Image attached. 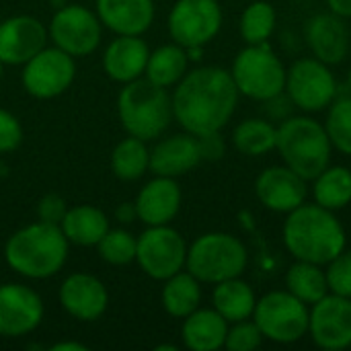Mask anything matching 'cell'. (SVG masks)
<instances>
[{
	"instance_id": "cell-22",
	"label": "cell",
	"mask_w": 351,
	"mask_h": 351,
	"mask_svg": "<svg viewBox=\"0 0 351 351\" xmlns=\"http://www.w3.org/2000/svg\"><path fill=\"white\" fill-rule=\"evenodd\" d=\"M202 162L197 138L189 132L160 140L150 150V171L160 177H179Z\"/></svg>"
},
{
	"instance_id": "cell-33",
	"label": "cell",
	"mask_w": 351,
	"mask_h": 351,
	"mask_svg": "<svg viewBox=\"0 0 351 351\" xmlns=\"http://www.w3.org/2000/svg\"><path fill=\"white\" fill-rule=\"evenodd\" d=\"M278 23V12L267 0H255L251 2L243 14H241V37L247 41V45H259L269 43Z\"/></svg>"
},
{
	"instance_id": "cell-35",
	"label": "cell",
	"mask_w": 351,
	"mask_h": 351,
	"mask_svg": "<svg viewBox=\"0 0 351 351\" xmlns=\"http://www.w3.org/2000/svg\"><path fill=\"white\" fill-rule=\"evenodd\" d=\"M99 255L111 265H128L136 261V239L121 228L107 230L97 245Z\"/></svg>"
},
{
	"instance_id": "cell-42",
	"label": "cell",
	"mask_w": 351,
	"mask_h": 351,
	"mask_svg": "<svg viewBox=\"0 0 351 351\" xmlns=\"http://www.w3.org/2000/svg\"><path fill=\"white\" fill-rule=\"evenodd\" d=\"M327 6L331 12L343 19H351V0H327Z\"/></svg>"
},
{
	"instance_id": "cell-5",
	"label": "cell",
	"mask_w": 351,
	"mask_h": 351,
	"mask_svg": "<svg viewBox=\"0 0 351 351\" xmlns=\"http://www.w3.org/2000/svg\"><path fill=\"white\" fill-rule=\"evenodd\" d=\"M117 111L125 132L148 142L169 128L173 119V101L167 88L156 86L148 78H136L121 88Z\"/></svg>"
},
{
	"instance_id": "cell-21",
	"label": "cell",
	"mask_w": 351,
	"mask_h": 351,
	"mask_svg": "<svg viewBox=\"0 0 351 351\" xmlns=\"http://www.w3.org/2000/svg\"><path fill=\"white\" fill-rule=\"evenodd\" d=\"M150 49L140 35H117L105 49L103 68L115 82H132L144 76Z\"/></svg>"
},
{
	"instance_id": "cell-40",
	"label": "cell",
	"mask_w": 351,
	"mask_h": 351,
	"mask_svg": "<svg viewBox=\"0 0 351 351\" xmlns=\"http://www.w3.org/2000/svg\"><path fill=\"white\" fill-rule=\"evenodd\" d=\"M66 212H68V208H66L64 197H60L56 193H49V195L41 197V202L37 206L39 220L41 222H47V224H58L60 226V222L66 216Z\"/></svg>"
},
{
	"instance_id": "cell-7",
	"label": "cell",
	"mask_w": 351,
	"mask_h": 351,
	"mask_svg": "<svg viewBox=\"0 0 351 351\" xmlns=\"http://www.w3.org/2000/svg\"><path fill=\"white\" fill-rule=\"evenodd\" d=\"M286 64L269 43L247 45L237 53L230 68L239 93L259 103L286 90Z\"/></svg>"
},
{
	"instance_id": "cell-39",
	"label": "cell",
	"mask_w": 351,
	"mask_h": 351,
	"mask_svg": "<svg viewBox=\"0 0 351 351\" xmlns=\"http://www.w3.org/2000/svg\"><path fill=\"white\" fill-rule=\"evenodd\" d=\"M294 109H296V107H294V103L290 101V97L286 95V90L274 95V97L267 99V101H263V115H265V119L274 121L276 125L282 123L284 119L292 117V115H294Z\"/></svg>"
},
{
	"instance_id": "cell-9",
	"label": "cell",
	"mask_w": 351,
	"mask_h": 351,
	"mask_svg": "<svg viewBox=\"0 0 351 351\" xmlns=\"http://www.w3.org/2000/svg\"><path fill=\"white\" fill-rule=\"evenodd\" d=\"M286 95L304 113L325 111L339 95L331 66L313 58H298L286 74Z\"/></svg>"
},
{
	"instance_id": "cell-45",
	"label": "cell",
	"mask_w": 351,
	"mask_h": 351,
	"mask_svg": "<svg viewBox=\"0 0 351 351\" xmlns=\"http://www.w3.org/2000/svg\"><path fill=\"white\" fill-rule=\"evenodd\" d=\"M185 51H187V58H189V62H197V60H202V51H204V47H185Z\"/></svg>"
},
{
	"instance_id": "cell-29",
	"label": "cell",
	"mask_w": 351,
	"mask_h": 351,
	"mask_svg": "<svg viewBox=\"0 0 351 351\" xmlns=\"http://www.w3.org/2000/svg\"><path fill=\"white\" fill-rule=\"evenodd\" d=\"M315 204L331 212H339L351 204V171L343 165H329L313 179Z\"/></svg>"
},
{
	"instance_id": "cell-28",
	"label": "cell",
	"mask_w": 351,
	"mask_h": 351,
	"mask_svg": "<svg viewBox=\"0 0 351 351\" xmlns=\"http://www.w3.org/2000/svg\"><path fill=\"white\" fill-rule=\"evenodd\" d=\"M202 302V282L189 271H179L165 280L162 288V308L175 317L185 319L199 308Z\"/></svg>"
},
{
	"instance_id": "cell-27",
	"label": "cell",
	"mask_w": 351,
	"mask_h": 351,
	"mask_svg": "<svg viewBox=\"0 0 351 351\" xmlns=\"http://www.w3.org/2000/svg\"><path fill=\"white\" fill-rule=\"evenodd\" d=\"M187 66H189V58L185 47L179 43H169L150 51L144 76L156 86L169 88L175 86L187 74Z\"/></svg>"
},
{
	"instance_id": "cell-49",
	"label": "cell",
	"mask_w": 351,
	"mask_h": 351,
	"mask_svg": "<svg viewBox=\"0 0 351 351\" xmlns=\"http://www.w3.org/2000/svg\"><path fill=\"white\" fill-rule=\"evenodd\" d=\"M2 66H4V64L0 62V78H2Z\"/></svg>"
},
{
	"instance_id": "cell-31",
	"label": "cell",
	"mask_w": 351,
	"mask_h": 351,
	"mask_svg": "<svg viewBox=\"0 0 351 351\" xmlns=\"http://www.w3.org/2000/svg\"><path fill=\"white\" fill-rule=\"evenodd\" d=\"M278 125L265 117L243 119L232 130V146L245 156H265L276 150Z\"/></svg>"
},
{
	"instance_id": "cell-34",
	"label": "cell",
	"mask_w": 351,
	"mask_h": 351,
	"mask_svg": "<svg viewBox=\"0 0 351 351\" xmlns=\"http://www.w3.org/2000/svg\"><path fill=\"white\" fill-rule=\"evenodd\" d=\"M325 130L333 150L351 156V95H337V99L327 107Z\"/></svg>"
},
{
	"instance_id": "cell-13",
	"label": "cell",
	"mask_w": 351,
	"mask_h": 351,
	"mask_svg": "<svg viewBox=\"0 0 351 351\" xmlns=\"http://www.w3.org/2000/svg\"><path fill=\"white\" fill-rule=\"evenodd\" d=\"M76 64L70 53L60 47H43L23 68V86L37 99H53L62 95L74 80Z\"/></svg>"
},
{
	"instance_id": "cell-19",
	"label": "cell",
	"mask_w": 351,
	"mask_h": 351,
	"mask_svg": "<svg viewBox=\"0 0 351 351\" xmlns=\"http://www.w3.org/2000/svg\"><path fill=\"white\" fill-rule=\"evenodd\" d=\"M60 304L78 321H97L109 304L105 284L90 274H72L60 286Z\"/></svg>"
},
{
	"instance_id": "cell-12",
	"label": "cell",
	"mask_w": 351,
	"mask_h": 351,
	"mask_svg": "<svg viewBox=\"0 0 351 351\" xmlns=\"http://www.w3.org/2000/svg\"><path fill=\"white\" fill-rule=\"evenodd\" d=\"M49 37L72 58L88 56L101 43V21L80 4H64L49 23Z\"/></svg>"
},
{
	"instance_id": "cell-4",
	"label": "cell",
	"mask_w": 351,
	"mask_h": 351,
	"mask_svg": "<svg viewBox=\"0 0 351 351\" xmlns=\"http://www.w3.org/2000/svg\"><path fill=\"white\" fill-rule=\"evenodd\" d=\"M276 150L288 169L304 181H313L331 165L333 144L325 123L311 115H292L278 123Z\"/></svg>"
},
{
	"instance_id": "cell-36",
	"label": "cell",
	"mask_w": 351,
	"mask_h": 351,
	"mask_svg": "<svg viewBox=\"0 0 351 351\" xmlns=\"http://www.w3.org/2000/svg\"><path fill=\"white\" fill-rule=\"evenodd\" d=\"M261 343H263V335L253 319L228 325V333L224 341V348L228 351H253L261 348Z\"/></svg>"
},
{
	"instance_id": "cell-18",
	"label": "cell",
	"mask_w": 351,
	"mask_h": 351,
	"mask_svg": "<svg viewBox=\"0 0 351 351\" xmlns=\"http://www.w3.org/2000/svg\"><path fill=\"white\" fill-rule=\"evenodd\" d=\"M45 25L29 14L10 16L0 23V62L2 64H27L35 53L45 47Z\"/></svg>"
},
{
	"instance_id": "cell-10",
	"label": "cell",
	"mask_w": 351,
	"mask_h": 351,
	"mask_svg": "<svg viewBox=\"0 0 351 351\" xmlns=\"http://www.w3.org/2000/svg\"><path fill=\"white\" fill-rule=\"evenodd\" d=\"M136 261L146 276L165 282L185 269L187 243L169 224L148 226L136 239Z\"/></svg>"
},
{
	"instance_id": "cell-17",
	"label": "cell",
	"mask_w": 351,
	"mask_h": 351,
	"mask_svg": "<svg viewBox=\"0 0 351 351\" xmlns=\"http://www.w3.org/2000/svg\"><path fill=\"white\" fill-rule=\"evenodd\" d=\"M350 29L346 19L335 12H317L304 25V41L311 53L329 64H341L350 53Z\"/></svg>"
},
{
	"instance_id": "cell-37",
	"label": "cell",
	"mask_w": 351,
	"mask_h": 351,
	"mask_svg": "<svg viewBox=\"0 0 351 351\" xmlns=\"http://www.w3.org/2000/svg\"><path fill=\"white\" fill-rule=\"evenodd\" d=\"M325 274L331 294L351 298V249L346 247L333 261H329Z\"/></svg>"
},
{
	"instance_id": "cell-30",
	"label": "cell",
	"mask_w": 351,
	"mask_h": 351,
	"mask_svg": "<svg viewBox=\"0 0 351 351\" xmlns=\"http://www.w3.org/2000/svg\"><path fill=\"white\" fill-rule=\"evenodd\" d=\"M286 290L306 306H313L329 294L325 267L296 259L286 271Z\"/></svg>"
},
{
	"instance_id": "cell-8",
	"label": "cell",
	"mask_w": 351,
	"mask_h": 351,
	"mask_svg": "<svg viewBox=\"0 0 351 351\" xmlns=\"http://www.w3.org/2000/svg\"><path fill=\"white\" fill-rule=\"evenodd\" d=\"M308 313L311 308L288 290H271L257 298L251 319L259 327L263 339L292 346L308 335Z\"/></svg>"
},
{
	"instance_id": "cell-23",
	"label": "cell",
	"mask_w": 351,
	"mask_h": 351,
	"mask_svg": "<svg viewBox=\"0 0 351 351\" xmlns=\"http://www.w3.org/2000/svg\"><path fill=\"white\" fill-rule=\"evenodd\" d=\"M101 25L117 35H142L154 21L152 0H97Z\"/></svg>"
},
{
	"instance_id": "cell-20",
	"label": "cell",
	"mask_w": 351,
	"mask_h": 351,
	"mask_svg": "<svg viewBox=\"0 0 351 351\" xmlns=\"http://www.w3.org/2000/svg\"><path fill=\"white\" fill-rule=\"evenodd\" d=\"M136 214L146 226L169 224L181 210V187L173 177H160L148 181L136 197Z\"/></svg>"
},
{
	"instance_id": "cell-14",
	"label": "cell",
	"mask_w": 351,
	"mask_h": 351,
	"mask_svg": "<svg viewBox=\"0 0 351 351\" xmlns=\"http://www.w3.org/2000/svg\"><path fill=\"white\" fill-rule=\"evenodd\" d=\"M308 335L321 350L351 348V298L329 292L315 302L308 313Z\"/></svg>"
},
{
	"instance_id": "cell-44",
	"label": "cell",
	"mask_w": 351,
	"mask_h": 351,
	"mask_svg": "<svg viewBox=\"0 0 351 351\" xmlns=\"http://www.w3.org/2000/svg\"><path fill=\"white\" fill-rule=\"evenodd\" d=\"M51 351H86V346L82 343H72V341H62L51 346Z\"/></svg>"
},
{
	"instance_id": "cell-32",
	"label": "cell",
	"mask_w": 351,
	"mask_h": 351,
	"mask_svg": "<svg viewBox=\"0 0 351 351\" xmlns=\"http://www.w3.org/2000/svg\"><path fill=\"white\" fill-rule=\"evenodd\" d=\"M150 169V150L146 142L130 136L121 140L111 152V171L123 181H136Z\"/></svg>"
},
{
	"instance_id": "cell-41",
	"label": "cell",
	"mask_w": 351,
	"mask_h": 351,
	"mask_svg": "<svg viewBox=\"0 0 351 351\" xmlns=\"http://www.w3.org/2000/svg\"><path fill=\"white\" fill-rule=\"evenodd\" d=\"M195 138H197L202 160H220L226 154V142L220 136V132H210V134H202Z\"/></svg>"
},
{
	"instance_id": "cell-26",
	"label": "cell",
	"mask_w": 351,
	"mask_h": 351,
	"mask_svg": "<svg viewBox=\"0 0 351 351\" xmlns=\"http://www.w3.org/2000/svg\"><path fill=\"white\" fill-rule=\"evenodd\" d=\"M212 302L214 308L230 323L247 321L253 317L257 296L255 290L241 278H232L226 282H220L214 286L212 292Z\"/></svg>"
},
{
	"instance_id": "cell-38",
	"label": "cell",
	"mask_w": 351,
	"mask_h": 351,
	"mask_svg": "<svg viewBox=\"0 0 351 351\" xmlns=\"http://www.w3.org/2000/svg\"><path fill=\"white\" fill-rule=\"evenodd\" d=\"M21 140H23V128L19 119L12 113L0 109V154L19 148Z\"/></svg>"
},
{
	"instance_id": "cell-11",
	"label": "cell",
	"mask_w": 351,
	"mask_h": 351,
	"mask_svg": "<svg viewBox=\"0 0 351 351\" xmlns=\"http://www.w3.org/2000/svg\"><path fill=\"white\" fill-rule=\"evenodd\" d=\"M222 21L218 0H177L169 14V33L183 47H204L220 33Z\"/></svg>"
},
{
	"instance_id": "cell-2",
	"label": "cell",
	"mask_w": 351,
	"mask_h": 351,
	"mask_svg": "<svg viewBox=\"0 0 351 351\" xmlns=\"http://www.w3.org/2000/svg\"><path fill=\"white\" fill-rule=\"evenodd\" d=\"M282 237L294 259L323 267L348 247L346 228L337 220L335 212L306 202L286 214Z\"/></svg>"
},
{
	"instance_id": "cell-43",
	"label": "cell",
	"mask_w": 351,
	"mask_h": 351,
	"mask_svg": "<svg viewBox=\"0 0 351 351\" xmlns=\"http://www.w3.org/2000/svg\"><path fill=\"white\" fill-rule=\"evenodd\" d=\"M115 216H117V220L123 222V224L132 222L134 218H138V214H136V204H121V206L115 210Z\"/></svg>"
},
{
	"instance_id": "cell-47",
	"label": "cell",
	"mask_w": 351,
	"mask_h": 351,
	"mask_svg": "<svg viewBox=\"0 0 351 351\" xmlns=\"http://www.w3.org/2000/svg\"><path fill=\"white\" fill-rule=\"evenodd\" d=\"M346 93L351 95V68L350 72H348V78H346Z\"/></svg>"
},
{
	"instance_id": "cell-1",
	"label": "cell",
	"mask_w": 351,
	"mask_h": 351,
	"mask_svg": "<svg viewBox=\"0 0 351 351\" xmlns=\"http://www.w3.org/2000/svg\"><path fill=\"white\" fill-rule=\"evenodd\" d=\"M175 86L171 97L173 117L193 136L220 132L237 111L241 93L226 68L202 66L189 70Z\"/></svg>"
},
{
	"instance_id": "cell-46",
	"label": "cell",
	"mask_w": 351,
	"mask_h": 351,
	"mask_svg": "<svg viewBox=\"0 0 351 351\" xmlns=\"http://www.w3.org/2000/svg\"><path fill=\"white\" fill-rule=\"evenodd\" d=\"M156 351H177V346H156Z\"/></svg>"
},
{
	"instance_id": "cell-3",
	"label": "cell",
	"mask_w": 351,
	"mask_h": 351,
	"mask_svg": "<svg viewBox=\"0 0 351 351\" xmlns=\"http://www.w3.org/2000/svg\"><path fill=\"white\" fill-rule=\"evenodd\" d=\"M4 259L16 274L33 280L56 276L68 259V239L58 224L35 222L16 230L4 247Z\"/></svg>"
},
{
	"instance_id": "cell-6",
	"label": "cell",
	"mask_w": 351,
	"mask_h": 351,
	"mask_svg": "<svg viewBox=\"0 0 351 351\" xmlns=\"http://www.w3.org/2000/svg\"><path fill=\"white\" fill-rule=\"evenodd\" d=\"M249 265L245 243L230 232H208L197 237L187 247L185 269L202 284H220L241 278Z\"/></svg>"
},
{
	"instance_id": "cell-16",
	"label": "cell",
	"mask_w": 351,
	"mask_h": 351,
	"mask_svg": "<svg viewBox=\"0 0 351 351\" xmlns=\"http://www.w3.org/2000/svg\"><path fill=\"white\" fill-rule=\"evenodd\" d=\"M43 319V302L37 292L21 284L0 286V335L23 337L33 333Z\"/></svg>"
},
{
	"instance_id": "cell-25",
	"label": "cell",
	"mask_w": 351,
	"mask_h": 351,
	"mask_svg": "<svg viewBox=\"0 0 351 351\" xmlns=\"http://www.w3.org/2000/svg\"><path fill=\"white\" fill-rule=\"evenodd\" d=\"M60 228L68 243L82 247H97L99 241L109 230L107 216L95 206H76L66 212L60 222Z\"/></svg>"
},
{
	"instance_id": "cell-48",
	"label": "cell",
	"mask_w": 351,
	"mask_h": 351,
	"mask_svg": "<svg viewBox=\"0 0 351 351\" xmlns=\"http://www.w3.org/2000/svg\"><path fill=\"white\" fill-rule=\"evenodd\" d=\"M0 175H6V165L0 160Z\"/></svg>"
},
{
	"instance_id": "cell-15",
	"label": "cell",
	"mask_w": 351,
	"mask_h": 351,
	"mask_svg": "<svg viewBox=\"0 0 351 351\" xmlns=\"http://www.w3.org/2000/svg\"><path fill=\"white\" fill-rule=\"evenodd\" d=\"M308 181L286 165H274L259 173L255 179V195L263 208L276 214H290L308 197Z\"/></svg>"
},
{
	"instance_id": "cell-24",
	"label": "cell",
	"mask_w": 351,
	"mask_h": 351,
	"mask_svg": "<svg viewBox=\"0 0 351 351\" xmlns=\"http://www.w3.org/2000/svg\"><path fill=\"white\" fill-rule=\"evenodd\" d=\"M228 321L216 308H197L183 319V346L191 351H216L224 348Z\"/></svg>"
}]
</instances>
